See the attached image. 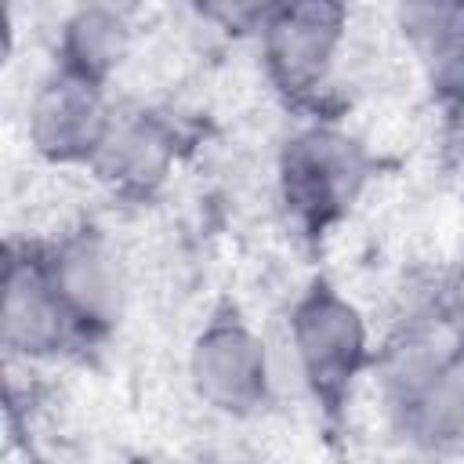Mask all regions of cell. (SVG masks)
<instances>
[{
    "label": "cell",
    "instance_id": "1",
    "mask_svg": "<svg viewBox=\"0 0 464 464\" xmlns=\"http://www.w3.org/2000/svg\"><path fill=\"white\" fill-rule=\"evenodd\" d=\"M286 341L297 377L323 413H341L377 359L362 308L323 276L294 297Z\"/></svg>",
    "mask_w": 464,
    "mask_h": 464
},
{
    "label": "cell",
    "instance_id": "2",
    "mask_svg": "<svg viewBox=\"0 0 464 464\" xmlns=\"http://www.w3.org/2000/svg\"><path fill=\"white\" fill-rule=\"evenodd\" d=\"M279 199L304 236H326L359 203L370 156L359 138L334 123H308L279 149Z\"/></svg>",
    "mask_w": 464,
    "mask_h": 464
},
{
    "label": "cell",
    "instance_id": "3",
    "mask_svg": "<svg viewBox=\"0 0 464 464\" xmlns=\"http://www.w3.org/2000/svg\"><path fill=\"white\" fill-rule=\"evenodd\" d=\"M192 395L218 417H257L272 399V355L239 308H218L188 341Z\"/></svg>",
    "mask_w": 464,
    "mask_h": 464
},
{
    "label": "cell",
    "instance_id": "4",
    "mask_svg": "<svg viewBox=\"0 0 464 464\" xmlns=\"http://www.w3.org/2000/svg\"><path fill=\"white\" fill-rule=\"evenodd\" d=\"M254 36L268 87L290 105H308L330 83L344 51L348 0H290L268 11Z\"/></svg>",
    "mask_w": 464,
    "mask_h": 464
},
{
    "label": "cell",
    "instance_id": "5",
    "mask_svg": "<svg viewBox=\"0 0 464 464\" xmlns=\"http://www.w3.org/2000/svg\"><path fill=\"white\" fill-rule=\"evenodd\" d=\"M0 344L14 362H51L83 344L65 301L58 297L40 243H7L0 290Z\"/></svg>",
    "mask_w": 464,
    "mask_h": 464
},
{
    "label": "cell",
    "instance_id": "6",
    "mask_svg": "<svg viewBox=\"0 0 464 464\" xmlns=\"http://www.w3.org/2000/svg\"><path fill=\"white\" fill-rule=\"evenodd\" d=\"M112 116L116 105L109 102V87L51 65L29 94L25 141L33 156L51 167H91Z\"/></svg>",
    "mask_w": 464,
    "mask_h": 464
},
{
    "label": "cell",
    "instance_id": "7",
    "mask_svg": "<svg viewBox=\"0 0 464 464\" xmlns=\"http://www.w3.org/2000/svg\"><path fill=\"white\" fill-rule=\"evenodd\" d=\"M40 254L83 341L109 337L127 312V268L116 243L94 225H76L40 243Z\"/></svg>",
    "mask_w": 464,
    "mask_h": 464
},
{
    "label": "cell",
    "instance_id": "8",
    "mask_svg": "<svg viewBox=\"0 0 464 464\" xmlns=\"http://www.w3.org/2000/svg\"><path fill=\"white\" fill-rule=\"evenodd\" d=\"M181 138L174 123L145 105H116L109 134L87 167L120 199H152L174 174Z\"/></svg>",
    "mask_w": 464,
    "mask_h": 464
},
{
    "label": "cell",
    "instance_id": "9",
    "mask_svg": "<svg viewBox=\"0 0 464 464\" xmlns=\"http://www.w3.org/2000/svg\"><path fill=\"white\" fill-rule=\"evenodd\" d=\"M384 406L395 431L406 435L413 446L420 450L464 446V344Z\"/></svg>",
    "mask_w": 464,
    "mask_h": 464
},
{
    "label": "cell",
    "instance_id": "10",
    "mask_svg": "<svg viewBox=\"0 0 464 464\" xmlns=\"http://www.w3.org/2000/svg\"><path fill=\"white\" fill-rule=\"evenodd\" d=\"M395 25L442 102H464V0H399Z\"/></svg>",
    "mask_w": 464,
    "mask_h": 464
},
{
    "label": "cell",
    "instance_id": "11",
    "mask_svg": "<svg viewBox=\"0 0 464 464\" xmlns=\"http://www.w3.org/2000/svg\"><path fill=\"white\" fill-rule=\"evenodd\" d=\"M130 47H134V18L91 0H76V7L62 18L54 65L109 87L112 76L130 58Z\"/></svg>",
    "mask_w": 464,
    "mask_h": 464
},
{
    "label": "cell",
    "instance_id": "12",
    "mask_svg": "<svg viewBox=\"0 0 464 464\" xmlns=\"http://www.w3.org/2000/svg\"><path fill=\"white\" fill-rule=\"evenodd\" d=\"M188 7L203 25L225 36H250L268 14V0H188Z\"/></svg>",
    "mask_w": 464,
    "mask_h": 464
},
{
    "label": "cell",
    "instance_id": "13",
    "mask_svg": "<svg viewBox=\"0 0 464 464\" xmlns=\"http://www.w3.org/2000/svg\"><path fill=\"white\" fill-rule=\"evenodd\" d=\"M91 4L112 7V11H120V14H127V18H138V11L145 7V0H91Z\"/></svg>",
    "mask_w": 464,
    "mask_h": 464
},
{
    "label": "cell",
    "instance_id": "14",
    "mask_svg": "<svg viewBox=\"0 0 464 464\" xmlns=\"http://www.w3.org/2000/svg\"><path fill=\"white\" fill-rule=\"evenodd\" d=\"M450 315H453V326H457V337H460V344H464V294H460V301L450 308Z\"/></svg>",
    "mask_w": 464,
    "mask_h": 464
},
{
    "label": "cell",
    "instance_id": "15",
    "mask_svg": "<svg viewBox=\"0 0 464 464\" xmlns=\"http://www.w3.org/2000/svg\"><path fill=\"white\" fill-rule=\"evenodd\" d=\"M283 4H290V0H268V11H276V7H283Z\"/></svg>",
    "mask_w": 464,
    "mask_h": 464
}]
</instances>
